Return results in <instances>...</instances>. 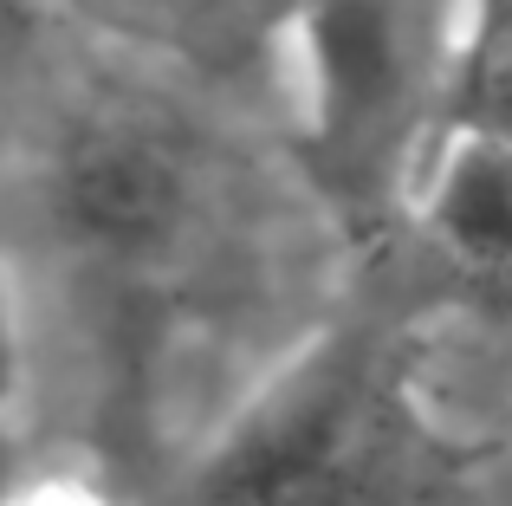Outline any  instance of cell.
<instances>
[{
	"label": "cell",
	"instance_id": "6da1fadb",
	"mask_svg": "<svg viewBox=\"0 0 512 506\" xmlns=\"http://www.w3.org/2000/svg\"><path fill=\"white\" fill-rule=\"evenodd\" d=\"M480 0H305L279 39L299 156L344 208H402L448 130Z\"/></svg>",
	"mask_w": 512,
	"mask_h": 506
},
{
	"label": "cell",
	"instance_id": "8992f818",
	"mask_svg": "<svg viewBox=\"0 0 512 506\" xmlns=\"http://www.w3.org/2000/svg\"><path fill=\"white\" fill-rule=\"evenodd\" d=\"M26 390H33V338H26V299L13 279L7 253H0V422L20 416Z\"/></svg>",
	"mask_w": 512,
	"mask_h": 506
},
{
	"label": "cell",
	"instance_id": "3957f363",
	"mask_svg": "<svg viewBox=\"0 0 512 506\" xmlns=\"http://www.w3.org/2000/svg\"><path fill=\"white\" fill-rule=\"evenodd\" d=\"M402 208L441 253L487 273H512V137L441 130Z\"/></svg>",
	"mask_w": 512,
	"mask_h": 506
},
{
	"label": "cell",
	"instance_id": "5b68a950",
	"mask_svg": "<svg viewBox=\"0 0 512 506\" xmlns=\"http://www.w3.org/2000/svg\"><path fill=\"white\" fill-rule=\"evenodd\" d=\"M448 130L512 137V0H480L448 91Z\"/></svg>",
	"mask_w": 512,
	"mask_h": 506
},
{
	"label": "cell",
	"instance_id": "277c9868",
	"mask_svg": "<svg viewBox=\"0 0 512 506\" xmlns=\"http://www.w3.org/2000/svg\"><path fill=\"white\" fill-rule=\"evenodd\" d=\"M156 33L163 46H182L195 59H279L292 13L305 0H98Z\"/></svg>",
	"mask_w": 512,
	"mask_h": 506
},
{
	"label": "cell",
	"instance_id": "52a82bcc",
	"mask_svg": "<svg viewBox=\"0 0 512 506\" xmlns=\"http://www.w3.org/2000/svg\"><path fill=\"white\" fill-rule=\"evenodd\" d=\"M7 506H104V500L85 494V487H72V481H46V487H33V494H13Z\"/></svg>",
	"mask_w": 512,
	"mask_h": 506
},
{
	"label": "cell",
	"instance_id": "7a4b0ae2",
	"mask_svg": "<svg viewBox=\"0 0 512 506\" xmlns=\"http://www.w3.org/2000/svg\"><path fill=\"white\" fill-rule=\"evenodd\" d=\"M59 228L98 260H156L188 234L195 176L169 137L137 124L78 130L52 176Z\"/></svg>",
	"mask_w": 512,
	"mask_h": 506
}]
</instances>
